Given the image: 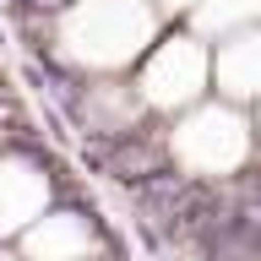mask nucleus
Wrapping results in <instances>:
<instances>
[{
  "mask_svg": "<svg viewBox=\"0 0 261 261\" xmlns=\"http://www.w3.org/2000/svg\"><path fill=\"white\" fill-rule=\"evenodd\" d=\"M0 44H6V28H0Z\"/></svg>",
  "mask_w": 261,
  "mask_h": 261,
  "instance_id": "nucleus-1",
  "label": "nucleus"
}]
</instances>
